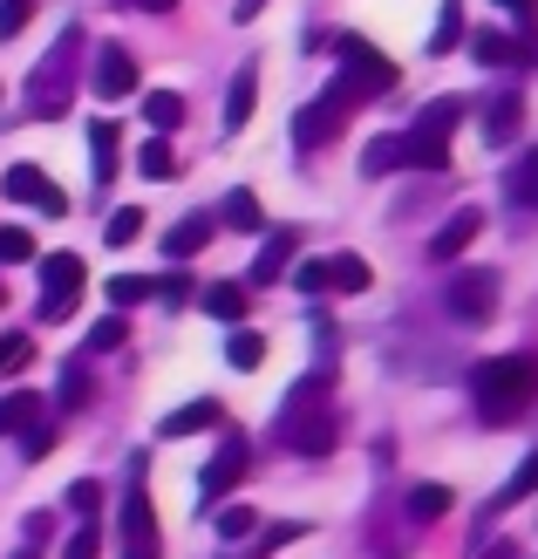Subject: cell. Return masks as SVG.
Returning <instances> with one entry per match:
<instances>
[{
    "instance_id": "1",
    "label": "cell",
    "mask_w": 538,
    "mask_h": 559,
    "mask_svg": "<svg viewBox=\"0 0 538 559\" xmlns=\"http://www.w3.org/2000/svg\"><path fill=\"white\" fill-rule=\"evenodd\" d=\"M470 396H477V416H485V424H512V416L538 396V355H491V361H477Z\"/></svg>"
},
{
    "instance_id": "2",
    "label": "cell",
    "mask_w": 538,
    "mask_h": 559,
    "mask_svg": "<svg viewBox=\"0 0 538 559\" xmlns=\"http://www.w3.org/2000/svg\"><path fill=\"white\" fill-rule=\"evenodd\" d=\"M327 376H307L294 382V396L287 409H279V443H294L300 457H327L334 443H342V424H334V409H327Z\"/></svg>"
},
{
    "instance_id": "3",
    "label": "cell",
    "mask_w": 538,
    "mask_h": 559,
    "mask_svg": "<svg viewBox=\"0 0 538 559\" xmlns=\"http://www.w3.org/2000/svg\"><path fill=\"white\" fill-rule=\"evenodd\" d=\"M334 55H342V75L327 82V96L342 103L348 117H355L361 103H375V96H388V90H395V62H388L382 48H368L361 35H342V41H334Z\"/></svg>"
},
{
    "instance_id": "4",
    "label": "cell",
    "mask_w": 538,
    "mask_h": 559,
    "mask_svg": "<svg viewBox=\"0 0 538 559\" xmlns=\"http://www.w3.org/2000/svg\"><path fill=\"white\" fill-rule=\"evenodd\" d=\"M457 117H464V96H437L403 130V164H416V171H443V164H450V123H457Z\"/></svg>"
},
{
    "instance_id": "5",
    "label": "cell",
    "mask_w": 538,
    "mask_h": 559,
    "mask_svg": "<svg viewBox=\"0 0 538 559\" xmlns=\"http://www.w3.org/2000/svg\"><path fill=\"white\" fill-rule=\"evenodd\" d=\"M75 55H82V27H62L55 55L27 75V103H35V117H62V109H69V96H75Z\"/></svg>"
},
{
    "instance_id": "6",
    "label": "cell",
    "mask_w": 538,
    "mask_h": 559,
    "mask_svg": "<svg viewBox=\"0 0 538 559\" xmlns=\"http://www.w3.org/2000/svg\"><path fill=\"white\" fill-rule=\"evenodd\" d=\"M368 260H355V253H334V260H300L294 266V287L300 294H368Z\"/></svg>"
},
{
    "instance_id": "7",
    "label": "cell",
    "mask_w": 538,
    "mask_h": 559,
    "mask_svg": "<svg viewBox=\"0 0 538 559\" xmlns=\"http://www.w3.org/2000/svg\"><path fill=\"white\" fill-rule=\"evenodd\" d=\"M82 280H89V266H82L75 253H48L41 260V321H69L75 314Z\"/></svg>"
},
{
    "instance_id": "8",
    "label": "cell",
    "mask_w": 538,
    "mask_h": 559,
    "mask_svg": "<svg viewBox=\"0 0 538 559\" xmlns=\"http://www.w3.org/2000/svg\"><path fill=\"white\" fill-rule=\"evenodd\" d=\"M246 464H252L246 437H225V443H218V457L205 464V478H198V506H205V512H218L225 498H232V485L246 478Z\"/></svg>"
},
{
    "instance_id": "9",
    "label": "cell",
    "mask_w": 538,
    "mask_h": 559,
    "mask_svg": "<svg viewBox=\"0 0 538 559\" xmlns=\"http://www.w3.org/2000/svg\"><path fill=\"white\" fill-rule=\"evenodd\" d=\"M123 559H164V546H157V512H151V491L144 485L123 491Z\"/></svg>"
},
{
    "instance_id": "10",
    "label": "cell",
    "mask_w": 538,
    "mask_h": 559,
    "mask_svg": "<svg viewBox=\"0 0 538 559\" xmlns=\"http://www.w3.org/2000/svg\"><path fill=\"white\" fill-rule=\"evenodd\" d=\"M0 191H8L14 205H35L41 218H62V212H69L62 185H55V178L41 171V164H14V171H8V185H0Z\"/></svg>"
},
{
    "instance_id": "11",
    "label": "cell",
    "mask_w": 538,
    "mask_h": 559,
    "mask_svg": "<svg viewBox=\"0 0 538 559\" xmlns=\"http://www.w3.org/2000/svg\"><path fill=\"white\" fill-rule=\"evenodd\" d=\"M450 314H457V321H491L498 314V273L477 266V273L450 280Z\"/></svg>"
},
{
    "instance_id": "12",
    "label": "cell",
    "mask_w": 538,
    "mask_h": 559,
    "mask_svg": "<svg viewBox=\"0 0 538 559\" xmlns=\"http://www.w3.org/2000/svg\"><path fill=\"white\" fill-rule=\"evenodd\" d=\"M96 96H103V103L136 96V55H130L123 41H103V48H96Z\"/></svg>"
},
{
    "instance_id": "13",
    "label": "cell",
    "mask_w": 538,
    "mask_h": 559,
    "mask_svg": "<svg viewBox=\"0 0 538 559\" xmlns=\"http://www.w3.org/2000/svg\"><path fill=\"white\" fill-rule=\"evenodd\" d=\"M342 123H348V109L334 103V96H321V103H307L300 117H294V136H300V151H321V144L342 136Z\"/></svg>"
},
{
    "instance_id": "14",
    "label": "cell",
    "mask_w": 538,
    "mask_h": 559,
    "mask_svg": "<svg viewBox=\"0 0 538 559\" xmlns=\"http://www.w3.org/2000/svg\"><path fill=\"white\" fill-rule=\"evenodd\" d=\"M470 55L485 69H518V62H538V48L531 41H512V35H498V27H477L470 35Z\"/></svg>"
},
{
    "instance_id": "15",
    "label": "cell",
    "mask_w": 538,
    "mask_h": 559,
    "mask_svg": "<svg viewBox=\"0 0 538 559\" xmlns=\"http://www.w3.org/2000/svg\"><path fill=\"white\" fill-rule=\"evenodd\" d=\"M477 233H485V212H477V205H457V212H450L443 226H437V239H430V260H457V253H464V246H470Z\"/></svg>"
},
{
    "instance_id": "16",
    "label": "cell",
    "mask_w": 538,
    "mask_h": 559,
    "mask_svg": "<svg viewBox=\"0 0 538 559\" xmlns=\"http://www.w3.org/2000/svg\"><path fill=\"white\" fill-rule=\"evenodd\" d=\"M252 103H260V62H246L225 90V130H246L252 123Z\"/></svg>"
},
{
    "instance_id": "17",
    "label": "cell",
    "mask_w": 538,
    "mask_h": 559,
    "mask_svg": "<svg viewBox=\"0 0 538 559\" xmlns=\"http://www.w3.org/2000/svg\"><path fill=\"white\" fill-rule=\"evenodd\" d=\"M218 424H225V403H212V396H205V403H184V409H171L157 430H164V437H198V430H218Z\"/></svg>"
},
{
    "instance_id": "18",
    "label": "cell",
    "mask_w": 538,
    "mask_h": 559,
    "mask_svg": "<svg viewBox=\"0 0 538 559\" xmlns=\"http://www.w3.org/2000/svg\"><path fill=\"white\" fill-rule=\"evenodd\" d=\"M485 130H491V144H512V136L525 130V96H491V109H485Z\"/></svg>"
},
{
    "instance_id": "19",
    "label": "cell",
    "mask_w": 538,
    "mask_h": 559,
    "mask_svg": "<svg viewBox=\"0 0 538 559\" xmlns=\"http://www.w3.org/2000/svg\"><path fill=\"white\" fill-rule=\"evenodd\" d=\"M294 246H300V233H273V239H266V253L252 260V280H260V287H273V280L294 266Z\"/></svg>"
},
{
    "instance_id": "20",
    "label": "cell",
    "mask_w": 538,
    "mask_h": 559,
    "mask_svg": "<svg viewBox=\"0 0 538 559\" xmlns=\"http://www.w3.org/2000/svg\"><path fill=\"white\" fill-rule=\"evenodd\" d=\"M212 218H178V226H171V239H164V253H171V260H191V253H205V246H212Z\"/></svg>"
},
{
    "instance_id": "21",
    "label": "cell",
    "mask_w": 538,
    "mask_h": 559,
    "mask_svg": "<svg viewBox=\"0 0 538 559\" xmlns=\"http://www.w3.org/2000/svg\"><path fill=\"white\" fill-rule=\"evenodd\" d=\"M117 151H123V130H117V123H96V130H89V164H96V185L117 178Z\"/></svg>"
},
{
    "instance_id": "22",
    "label": "cell",
    "mask_w": 538,
    "mask_h": 559,
    "mask_svg": "<svg viewBox=\"0 0 538 559\" xmlns=\"http://www.w3.org/2000/svg\"><path fill=\"white\" fill-rule=\"evenodd\" d=\"M205 314L225 321V328H239V321H246V287H239V280H218V287H205Z\"/></svg>"
},
{
    "instance_id": "23",
    "label": "cell",
    "mask_w": 538,
    "mask_h": 559,
    "mask_svg": "<svg viewBox=\"0 0 538 559\" xmlns=\"http://www.w3.org/2000/svg\"><path fill=\"white\" fill-rule=\"evenodd\" d=\"M388 171H403V136H375L361 151V178H388Z\"/></svg>"
},
{
    "instance_id": "24",
    "label": "cell",
    "mask_w": 538,
    "mask_h": 559,
    "mask_svg": "<svg viewBox=\"0 0 538 559\" xmlns=\"http://www.w3.org/2000/svg\"><path fill=\"white\" fill-rule=\"evenodd\" d=\"M35 416H41V396H35V389H14V396L0 403V437L27 430V424H35Z\"/></svg>"
},
{
    "instance_id": "25",
    "label": "cell",
    "mask_w": 538,
    "mask_h": 559,
    "mask_svg": "<svg viewBox=\"0 0 538 559\" xmlns=\"http://www.w3.org/2000/svg\"><path fill=\"white\" fill-rule=\"evenodd\" d=\"M218 218H225V226H232V233H260V226H266V212H260V199H252V191H232Z\"/></svg>"
},
{
    "instance_id": "26",
    "label": "cell",
    "mask_w": 538,
    "mask_h": 559,
    "mask_svg": "<svg viewBox=\"0 0 538 559\" xmlns=\"http://www.w3.org/2000/svg\"><path fill=\"white\" fill-rule=\"evenodd\" d=\"M144 117H151V130H157V136H164V130H178V123H184V96L151 90V96H144Z\"/></svg>"
},
{
    "instance_id": "27",
    "label": "cell",
    "mask_w": 538,
    "mask_h": 559,
    "mask_svg": "<svg viewBox=\"0 0 538 559\" xmlns=\"http://www.w3.org/2000/svg\"><path fill=\"white\" fill-rule=\"evenodd\" d=\"M225 361H232V369H260V361H266V334L232 328V342H225Z\"/></svg>"
},
{
    "instance_id": "28",
    "label": "cell",
    "mask_w": 538,
    "mask_h": 559,
    "mask_svg": "<svg viewBox=\"0 0 538 559\" xmlns=\"http://www.w3.org/2000/svg\"><path fill=\"white\" fill-rule=\"evenodd\" d=\"M464 41V0H443V14H437V35H430V55H450Z\"/></svg>"
},
{
    "instance_id": "29",
    "label": "cell",
    "mask_w": 538,
    "mask_h": 559,
    "mask_svg": "<svg viewBox=\"0 0 538 559\" xmlns=\"http://www.w3.org/2000/svg\"><path fill=\"white\" fill-rule=\"evenodd\" d=\"M136 171H144V178H178V151L164 144V136H151V144L136 151Z\"/></svg>"
},
{
    "instance_id": "30",
    "label": "cell",
    "mask_w": 538,
    "mask_h": 559,
    "mask_svg": "<svg viewBox=\"0 0 538 559\" xmlns=\"http://www.w3.org/2000/svg\"><path fill=\"white\" fill-rule=\"evenodd\" d=\"M109 300H117V307H144L151 294H157V280H144V273H117V280H109V287H103Z\"/></svg>"
},
{
    "instance_id": "31",
    "label": "cell",
    "mask_w": 538,
    "mask_h": 559,
    "mask_svg": "<svg viewBox=\"0 0 538 559\" xmlns=\"http://www.w3.org/2000/svg\"><path fill=\"white\" fill-rule=\"evenodd\" d=\"M512 199H518V205H531V212H538V151H531V157H518V164H512Z\"/></svg>"
},
{
    "instance_id": "32",
    "label": "cell",
    "mask_w": 538,
    "mask_h": 559,
    "mask_svg": "<svg viewBox=\"0 0 538 559\" xmlns=\"http://www.w3.org/2000/svg\"><path fill=\"white\" fill-rule=\"evenodd\" d=\"M136 233H144V212H136V205L109 212V226H103V239H109V246H136Z\"/></svg>"
},
{
    "instance_id": "33",
    "label": "cell",
    "mask_w": 538,
    "mask_h": 559,
    "mask_svg": "<svg viewBox=\"0 0 538 559\" xmlns=\"http://www.w3.org/2000/svg\"><path fill=\"white\" fill-rule=\"evenodd\" d=\"M450 512V491L443 485H416L409 491V519H443Z\"/></svg>"
},
{
    "instance_id": "34",
    "label": "cell",
    "mask_w": 538,
    "mask_h": 559,
    "mask_svg": "<svg viewBox=\"0 0 538 559\" xmlns=\"http://www.w3.org/2000/svg\"><path fill=\"white\" fill-rule=\"evenodd\" d=\"M531 491H538V451H531V457L512 471V485L498 491V506H518V498H531Z\"/></svg>"
},
{
    "instance_id": "35",
    "label": "cell",
    "mask_w": 538,
    "mask_h": 559,
    "mask_svg": "<svg viewBox=\"0 0 538 559\" xmlns=\"http://www.w3.org/2000/svg\"><path fill=\"white\" fill-rule=\"evenodd\" d=\"M21 260H35V233L0 226V266H21Z\"/></svg>"
},
{
    "instance_id": "36",
    "label": "cell",
    "mask_w": 538,
    "mask_h": 559,
    "mask_svg": "<svg viewBox=\"0 0 538 559\" xmlns=\"http://www.w3.org/2000/svg\"><path fill=\"white\" fill-rule=\"evenodd\" d=\"M62 409H89V369H82V361L62 369Z\"/></svg>"
},
{
    "instance_id": "37",
    "label": "cell",
    "mask_w": 538,
    "mask_h": 559,
    "mask_svg": "<svg viewBox=\"0 0 538 559\" xmlns=\"http://www.w3.org/2000/svg\"><path fill=\"white\" fill-rule=\"evenodd\" d=\"M27 361H35V342H27V334H0V376L27 369Z\"/></svg>"
},
{
    "instance_id": "38",
    "label": "cell",
    "mask_w": 538,
    "mask_h": 559,
    "mask_svg": "<svg viewBox=\"0 0 538 559\" xmlns=\"http://www.w3.org/2000/svg\"><path fill=\"white\" fill-rule=\"evenodd\" d=\"M123 342H130V321L109 314V321H96V334H89V355H109V348H123Z\"/></svg>"
},
{
    "instance_id": "39",
    "label": "cell",
    "mask_w": 538,
    "mask_h": 559,
    "mask_svg": "<svg viewBox=\"0 0 538 559\" xmlns=\"http://www.w3.org/2000/svg\"><path fill=\"white\" fill-rule=\"evenodd\" d=\"M96 552H103V525H96V519H82V525H75V539L62 546V559H96Z\"/></svg>"
},
{
    "instance_id": "40",
    "label": "cell",
    "mask_w": 538,
    "mask_h": 559,
    "mask_svg": "<svg viewBox=\"0 0 538 559\" xmlns=\"http://www.w3.org/2000/svg\"><path fill=\"white\" fill-rule=\"evenodd\" d=\"M252 525H260V519H252L246 506H218V539H246Z\"/></svg>"
},
{
    "instance_id": "41",
    "label": "cell",
    "mask_w": 538,
    "mask_h": 559,
    "mask_svg": "<svg viewBox=\"0 0 538 559\" xmlns=\"http://www.w3.org/2000/svg\"><path fill=\"white\" fill-rule=\"evenodd\" d=\"M27 14H35V0H0V41H14L27 27Z\"/></svg>"
},
{
    "instance_id": "42",
    "label": "cell",
    "mask_w": 538,
    "mask_h": 559,
    "mask_svg": "<svg viewBox=\"0 0 538 559\" xmlns=\"http://www.w3.org/2000/svg\"><path fill=\"white\" fill-rule=\"evenodd\" d=\"M21 451H27V457H48V451H55V430L41 424V416H35V424L21 430Z\"/></svg>"
},
{
    "instance_id": "43",
    "label": "cell",
    "mask_w": 538,
    "mask_h": 559,
    "mask_svg": "<svg viewBox=\"0 0 538 559\" xmlns=\"http://www.w3.org/2000/svg\"><path fill=\"white\" fill-rule=\"evenodd\" d=\"M96 506H103V485H69V512H82V519H96Z\"/></svg>"
},
{
    "instance_id": "44",
    "label": "cell",
    "mask_w": 538,
    "mask_h": 559,
    "mask_svg": "<svg viewBox=\"0 0 538 559\" xmlns=\"http://www.w3.org/2000/svg\"><path fill=\"white\" fill-rule=\"evenodd\" d=\"M157 294H164V300H191V280L171 273V280H157Z\"/></svg>"
},
{
    "instance_id": "45",
    "label": "cell",
    "mask_w": 538,
    "mask_h": 559,
    "mask_svg": "<svg viewBox=\"0 0 538 559\" xmlns=\"http://www.w3.org/2000/svg\"><path fill=\"white\" fill-rule=\"evenodd\" d=\"M260 8H266V0H239V8H232V21L246 27V21H260Z\"/></svg>"
},
{
    "instance_id": "46",
    "label": "cell",
    "mask_w": 538,
    "mask_h": 559,
    "mask_svg": "<svg viewBox=\"0 0 538 559\" xmlns=\"http://www.w3.org/2000/svg\"><path fill=\"white\" fill-rule=\"evenodd\" d=\"M136 8H144V14H171L178 0H136Z\"/></svg>"
},
{
    "instance_id": "47",
    "label": "cell",
    "mask_w": 538,
    "mask_h": 559,
    "mask_svg": "<svg viewBox=\"0 0 538 559\" xmlns=\"http://www.w3.org/2000/svg\"><path fill=\"white\" fill-rule=\"evenodd\" d=\"M498 8H504V14H531V8H538V0H498Z\"/></svg>"
},
{
    "instance_id": "48",
    "label": "cell",
    "mask_w": 538,
    "mask_h": 559,
    "mask_svg": "<svg viewBox=\"0 0 538 559\" xmlns=\"http://www.w3.org/2000/svg\"><path fill=\"white\" fill-rule=\"evenodd\" d=\"M14 559H41V552H35V546H21V552H14Z\"/></svg>"
},
{
    "instance_id": "49",
    "label": "cell",
    "mask_w": 538,
    "mask_h": 559,
    "mask_svg": "<svg viewBox=\"0 0 538 559\" xmlns=\"http://www.w3.org/2000/svg\"><path fill=\"white\" fill-rule=\"evenodd\" d=\"M0 307H8V287H0Z\"/></svg>"
}]
</instances>
